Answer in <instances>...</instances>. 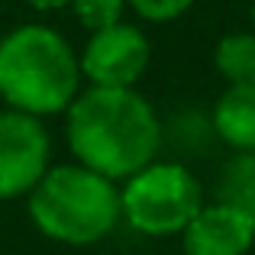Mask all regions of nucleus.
<instances>
[{
	"label": "nucleus",
	"mask_w": 255,
	"mask_h": 255,
	"mask_svg": "<svg viewBox=\"0 0 255 255\" xmlns=\"http://www.w3.org/2000/svg\"><path fill=\"white\" fill-rule=\"evenodd\" d=\"M68 145L78 165L107 181H126L155 162L162 126L132 87H87L68 107Z\"/></svg>",
	"instance_id": "nucleus-1"
},
{
	"label": "nucleus",
	"mask_w": 255,
	"mask_h": 255,
	"mask_svg": "<svg viewBox=\"0 0 255 255\" xmlns=\"http://www.w3.org/2000/svg\"><path fill=\"white\" fill-rule=\"evenodd\" d=\"M81 94V62L62 32L19 26L0 39V97L16 113H62Z\"/></svg>",
	"instance_id": "nucleus-2"
},
{
	"label": "nucleus",
	"mask_w": 255,
	"mask_h": 255,
	"mask_svg": "<svg viewBox=\"0 0 255 255\" xmlns=\"http://www.w3.org/2000/svg\"><path fill=\"white\" fill-rule=\"evenodd\" d=\"M29 217L55 243L91 246L117 230L120 191L84 165H58L29 191Z\"/></svg>",
	"instance_id": "nucleus-3"
},
{
	"label": "nucleus",
	"mask_w": 255,
	"mask_h": 255,
	"mask_svg": "<svg viewBox=\"0 0 255 255\" xmlns=\"http://www.w3.org/2000/svg\"><path fill=\"white\" fill-rule=\"evenodd\" d=\"M204 207V191L197 178L178 162H152L120 191L123 220L142 236H174Z\"/></svg>",
	"instance_id": "nucleus-4"
},
{
	"label": "nucleus",
	"mask_w": 255,
	"mask_h": 255,
	"mask_svg": "<svg viewBox=\"0 0 255 255\" xmlns=\"http://www.w3.org/2000/svg\"><path fill=\"white\" fill-rule=\"evenodd\" d=\"M149 39L132 23H113L97 29L81 52V75L91 87H132L149 68Z\"/></svg>",
	"instance_id": "nucleus-5"
},
{
	"label": "nucleus",
	"mask_w": 255,
	"mask_h": 255,
	"mask_svg": "<svg viewBox=\"0 0 255 255\" xmlns=\"http://www.w3.org/2000/svg\"><path fill=\"white\" fill-rule=\"evenodd\" d=\"M49 171V132L39 117L0 113V197L29 194Z\"/></svg>",
	"instance_id": "nucleus-6"
},
{
	"label": "nucleus",
	"mask_w": 255,
	"mask_h": 255,
	"mask_svg": "<svg viewBox=\"0 0 255 255\" xmlns=\"http://www.w3.org/2000/svg\"><path fill=\"white\" fill-rule=\"evenodd\" d=\"M184 255H246L255 243V226L230 204H204L187 223Z\"/></svg>",
	"instance_id": "nucleus-7"
},
{
	"label": "nucleus",
	"mask_w": 255,
	"mask_h": 255,
	"mask_svg": "<svg viewBox=\"0 0 255 255\" xmlns=\"http://www.w3.org/2000/svg\"><path fill=\"white\" fill-rule=\"evenodd\" d=\"M213 129L226 145L255 152V84H233L213 107Z\"/></svg>",
	"instance_id": "nucleus-8"
},
{
	"label": "nucleus",
	"mask_w": 255,
	"mask_h": 255,
	"mask_svg": "<svg viewBox=\"0 0 255 255\" xmlns=\"http://www.w3.org/2000/svg\"><path fill=\"white\" fill-rule=\"evenodd\" d=\"M220 200L255 226V152H239L220 174Z\"/></svg>",
	"instance_id": "nucleus-9"
},
{
	"label": "nucleus",
	"mask_w": 255,
	"mask_h": 255,
	"mask_svg": "<svg viewBox=\"0 0 255 255\" xmlns=\"http://www.w3.org/2000/svg\"><path fill=\"white\" fill-rule=\"evenodd\" d=\"M217 71L233 84H255V32H230L213 52Z\"/></svg>",
	"instance_id": "nucleus-10"
},
{
	"label": "nucleus",
	"mask_w": 255,
	"mask_h": 255,
	"mask_svg": "<svg viewBox=\"0 0 255 255\" xmlns=\"http://www.w3.org/2000/svg\"><path fill=\"white\" fill-rule=\"evenodd\" d=\"M71 6H75L78 19L87 29L97 32V29H107V26L120 23L126 0H71Z\"/></svg>",
	"instance_id": "nucleus-11"
},
{
	"label": "nucleus",
	"mask_w": 255,
	"mask_h": 255,
	"mask_svg": "<svg viewBox=\"0 0 255 255\" xmlns=\"http://www.w3.org/2000/svg\"><path fill=\"white\" fill-rule=\"evenodd\" d=\"M126 3L149 23H168V19H178L194 0H126Z\"/></svg>",
	"instance_id": "nucleus-12"
},
{
	"label": "nucleus",
	"mask_w": 255,
	"mask_h": 255,
	"mask_svg": "<svg viewBox=\"0 0 255 255\" xmlns=\"http://www.w3.org/2000/svg\"><path fill=\"white\" fill-rule=\"evenodd\" d=\"M36 10H62V6H71V0H26Z\"/></svg>",
	"instance_id": "nucleus-13"
},
{
	"label": "nucleus",
	"mask_w": 255,
	"mask_h": 255,
	"mask_svg": "<svg viewBox=\"0 0 255 255\" xmlns=\"http://www.w3.org/2000/svg\"><path fill=\"white\" fill-rule=\"evenodd\" d=\"M252 26H255V0H252Z\"/></svg>",
	"instance_id": "nucleus-14"
}]
</instances>
